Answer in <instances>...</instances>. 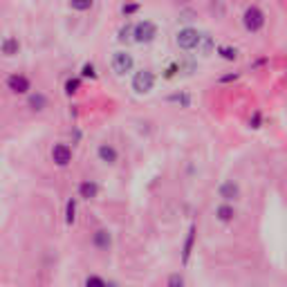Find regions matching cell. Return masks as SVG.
<instances>
[{
    "label": "cell",
    "mask_w": 287,
    "mask_h": 287,
    "mask_svg": "<svg viewBox=\"0 0 287 287\" xmlns=\"http://www.w3.org/2000/svg\"><path fill=\"white\" fill-rule=\"evenodd\" d=\"M155 88V74L150 70H139L133 76V90L137 94H148Z\"/></svg>",
    "instance_id": "6da1fadb"
},
{
    "label": "cell",
    "mask_w": 287,
    "mask_h": 287,
    "mask_svg": "<svg viewBox=\"0 0 287 287\" xmlns=\"http://www.w3.org/2000/svg\"><path fill=\"white\" fill-rule=\"evenodd\" d=\"M177 45L182 49H195L200 47V40H202V34L197 29H193V27H184V29L177 31Z\"/></svg>",
    "instance_id": "7a4b0ae2"
},
{
    "label": "cell",
    "mask_w": 287,
    "mask_h": 287,
    "mask_svg": "<svg viewBox=\"0 0 287 287\" xmlns=\"http://www.w3.org/2000/svg\"><path fill=\"white\" fill-rule=\"evenodd\" d=\"M155 36H157L155 22L142 20L135 25V38L133 40H137V43H150V40H155Z\"/></svg>",
    "instance_id": "3957f363"
},
{
    "label": "cell",
    "mask_w": 287,
    "mask_h": 287,
    "mask_svg": "<svg viewBox=\"0 0 287 287\" xmlns=\"http://www.w3.org/2000/svg\"><path fill=\"white\" fill-rule=\"evenodd\" d=\"M133 54L128 52H115L112 54V70L117 72V74H128V72H133Z\"/></svg>",
    "instance_id": "277c9868"
},
{
    "label": "cell",
    "mask_w": 287,
    "mask_h": 287,
    "mask_svg": "<svg viewBox=\"0 0 287 287\" xmlns=\"http://www.w3.org/2000/svg\"><path fill=\"white\" fill-rule=\"evenodd\" d=\"M242 22H245V27L249 31H258L265 25V13L258 7H249L245 11V16H242Z\"/></svg>",
    "instance_id": "5b68a950"
},
{
    "label": "cell",
    "mask_w": 287,
    "mask_h": 287,
    "mask_svg": "<svg viewBox=\"0 0 287 287\" xmlns=\"http://www.w3.org/2000/svg\"><path fill=\"white\" fill-rule=\"evenodd\" d=\"M7 88L11 90L13 94H25V92H29V79L22 74H11L7 79Z\"/></svg>",
    "instance_id": "8992f818"
},
{
    "label": "cell",
    "mask_w": 287,
    "mask_h": 287,
    "mask_svg": "<svg viewBox=\"0 0 287 287\" xmlns=\"http://www.w3.org/2000/svg\"><path fill=\"white\" fill-rule=\"evenodd\" d=\"M52 159L56 161L58 166H67L72 161V150L70 146H65V144H56V146L52 148Z\"/></svg>",
    "instance_id": "52a82bcc"
},
{
    "label": "cell",
    "mask_w": 287,
    "mask_h": 287,
    "mask_svg": "<svg viewBox=\"0 0 287 287\" xmlns=\"http://www.w3.org/2000/svg\"><path fill=\"white\" fill-rule=\"evenodd\" d=\"M218 193H220V197H222V200L231 202V200H236V197L240 195V186H238V184L233 182V179H227V182L220 184Z\"/></svg>",
    "instance_id": "ba28073f"
},
{
    "label": "cell",
    "mask_w": 287,
    "mask_h": 287,
    "mask_svg": "<svg viewBox=\"0 0 287 287\" xmlns=\"http://www.w3.org/2000/svg\"><path fill=\"white\" fill-rule=\"evenodd\" d=\"M193 245H195V224H191L186 231V240H184V247H182V263L186 265L188 258H191V251H193Z\"/></svg>",
    "instance_id": "9c48e42d"
},
{
    "label": "cell",
    "mask_w": 287,
    "mask_h": 287,
    "mask_svg": "<svg viewBox=\"0 0 287 287\" xmlns=\"http://www.w3.org/2000/svg\"><path fill=\"white\" fill-rule=\"evenodd\" d=\"M97 155H99V159L103 161V164H115L117 161V150L115 148L110 146V144H101V146H99V150H97Z\"/></svg>",
    "instance_id": "30bf717a"
},
{
    "label": "cell",
    "mask_w": 287,
    "mask_h": 287,
    "mask_svg": "<svg viewBox=\"0 0 287 287\" xmlns=\"http://www.w3.org/2000/svg\"><path fill=\"white\" fill-rule=\"evenodd\" d=\"M97 193H99L97 182H90V179H85V182L79 184V195L83 197V200H92V197H97Z\"/></svg>",
    "instance_id": "8fae6325"
},
{
    "label": "cell",
    "mask_w": 287,
    "mask_h": 287,
    "mask_svg": "<svg viewBox=\"0 0 287 287\" xmlns=\"http://www.w3.org/2000/svg\"><path fill=\"white\" fill-rule=\"evenodd\" d=\"M92 242H94V247H99V249H108V247L112 245V236L106 231V229H99V231L94 233Z\"/></svg>",
    "instance_id": "7c38bea8"
},
{
    "label": "cell",
    "mask_w": 287,
    "mask_h": 287,
    "mask_svg": "<svg viewBox=\"0 0 287 287\" xmlns=\"http://www.w3.org/2000/svg\"><path fill=\"white\" fill-rule=\"evenodd\" d=\"M215 215H218L220 222H231L236 211H233V206H229V204H220L218 209H215Z\"/></svg>",
    "instance_id": "4fadbf2b"
},
{
    "label": "cell",
    "mask_w": 287,
    "mask_h": 287,
    "mask_svg": "<svg viewBox=\"0 0 287 287\" xmlns=\"http://www.w3.org/2000/svg\"><path fill=\"white\" fill-rule=\"evenodd\" d=\"M18 49H20V45H18V40L13 38V36H7V38L2 40V54L4 56H13V54H18Z\"/></svg>",
    "instance_id": "5bb4252c"
},
{
    "label": "cell",
    "mask_w": 287,
    "mask_h": 287,
    "mask_svg": "<svg viewBox=\"0 0 287 287\" xmlns=\"http://www.w3.org/2000/svg\"><path fill=\"white\" fill-rule=\"evenodd\" d=\"M45 106H47V99H45L40 92H36V94H31V97H29V108H31V110L40 112V110H45Z\"/></svg>",
    "instance_id": "9a60e30c"
},
{
    "label": "cell",
    "mask_w": 287,
    "mask_h": 287,
    "mask_svg": "<svg viewBox=\"0 0 287 287\" xmlns=\"http://www.w3.org/2000/svg\"><path fill=\"white\" fill-rule=\"evenodd\" d=\"M218 54L224 58V61H236V58H238V49L236 47H229V45H220Z\"/></svg>",
    "instance_id": "2e32d148"
},
{
    "label": "cell",
    "mask_w": 287,
    "mask_h": 287,
    "mask_svg": "<svg viewBox=\"0 0 287 287\" xmlns=\"http://www.w3.org/2000/svg\"><path fill=\"white\" fill-rule=\"evenodd\" d=\"M74 220H76V202L74 200H67V204H65V222L70 224H74Z\"/></svg>",
    "instance_id": "e0dca14e"
},
{
    "label": "cell",
    "mask_w": 287,
    "mask_h": 287,
    "mask_svg": "<svg viewBox=\"0 0 287 287\" xmlns=\"http://www.w3.org/2000/svg\"><path fill=\"white\" fill-rule=\"evenodd\" d=\"M130 38H135V27L126 22V25L119 29V40L124 43V40H130Z\"/></svg>",
    "instance_id": "ac0fdd59"
},
{
    "label": "cell",
    "mask_w": 287,
    "mask_h": 287,
    "mask_svg": "<svg viewBox=\"0 0 287 287\" xmlns=\"http://www.w3.org/2000/svg\"><path fill=\"white\" fill-rule=\"evenodd\" d=\"M85 287H108V283L103 281L101 276H94L92 274V276L85 278Z\"/></svg>",
    "instance_id": "d6986e66"
},
{
    "label": "cell",
    "mask_w": 287,
    "mask_h": 287,
    "mask_svg": "<svg viewBox=\"0 0 287 287\" xmlns=\"http://www.w3.org/2000/svg\"><path fill=\"white\" fill-rule=\"evenodd\" d=\"M200 49H202V54H209L211 49H213V38H211L209 34H202V40H200Z\"/></svg>",
    "instance_id": "ffe728a7"
},
{
    "label": "cell",
    "mask_w": 287,
    "mask_h": 287,
    "mask_svg": "<svg viewBox=\"0 0 287 287\" xmlns=\"http://www.w3.org/2000/svg\"><path fill=\"white\" fill-rule=\"evenodd\" d=\"M70 4L76 11H88V9L92 7V0H70Z\"/></svg>",
    "instance_id": "44dd1931"
},
{
    "label": "cell",
    "mask_w": 287,
    "mask_h": 287,
    "mask_svg": "<svg viewBox=\"0 0 287 287\" xmlns=\"http://www.w3.org/2000/svg\"><path fill=\"white\" fill-rule=\"evenodd\" d=\"M81 88V81L79 79H67L65 81V94H76Z\"/></svg>",
    "instance_id": "7402d4cb"
},
{
    "label": "cell",
    "mask_w": 287,
    "mask_h": 287,
    "mask_svg": "<svg viewBox=\"0 0 287 287\" xmlns=\"http://www.w3.org/2000/svg\"><path fill=\"white\" fill-rule=\"evenodd\" d=\"M166 287H184L182 274H170V276H168V283H166Z\"/></svg>",
    "instance_id": "603a6c76"
},
{
    "label": "cell",
    "mask_w": 287,
    "mask_h": 287,
    "mask_svg": "<svg viewBox=\"0 0 287 287\" xmlns=\"http://www.w3.org/2000/svg\"><path fill=\"white\" fill-rule=\"evenodd\" d=\"M81 76H85V79H97V70H94L92 63H85V65L81 67Z\"/></svg>",
    "instance_id": "cb8c5ba5"
},
{
    "label": "cell",
    "mask_w": 287,
    "mask_h": 287,
    "mask_svg": "<svg viewBox=\"0 0 287 287\" xmlns=\"http://www.w3.org/2000/svg\"><path fill=\"white\" fill-rule=\"evenodd\" d=\"M168 101L182 103L184 108H188V106H191V97H188V94H173V97H168Z\"/></svg>",
    "instance_id": "d4e9b609"
},
{
    "label": "cell",
    "mask_w": 287,
    "mask_h": 287,
    "mask_svg": "<svg viewBox=\"0 0 287 287\" xmlns=\"http://www.w3.org/2000/svg\"><path fill=\"white\" fill-rule=\"evenodd\" d=\"M139 9V4L137 2H130V4H124V7H121V11L126 13V16H130V13H135Z\"/></svg>",
    "instance_id": "484cf974"
},
{
    "label": "cell",
    "mask_w": 287,
    "mask_h": 287,
    "mask_svg": "<svg viewBox=\"0 0 287 287\" xmlns=\"http://www.w3.org/2000/svg\"><path fill=\"white\" fill-rule=\"evenodd\" d=\"M251 128H260V112L254 115V119H251Z\"/></svg>",
    "instance_id": "4316f807"
},
{
    "label": "cell",
    "mask_w": 287,
    "mask_h": 287,
    "mask_svg": "<svg viewBox=\"0 0 287 287\" xmlns=\"http://www.w3.org/2000/svg\"><path fill=\"white\" fill-rule=\"evenodd\" d=\"M236 79H238V74H236V72H233V74L222 76V79H220V81H222V83H229V81H236Z\"/></svg>",
    "instance_id": "83f0119b"
}]
</instances>
